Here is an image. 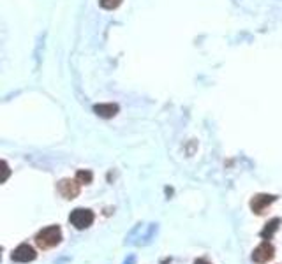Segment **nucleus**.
<instances>
[{
    "label": "nucleus",
    "instance_id": "f257e3e1",
    "mask_svg": "<svg viewBox=\"0 0 282 264\" xmlns=\"http://www.w3.org/2000/svg\"><path fill=\"white\" fill-rule=\"evenodd\" d=\"M62 241V229L58 225H48V228L41 229L36 234V245L41 250H50L60 245Z\"/></svg>",
    "mask_w": 282,
    "mask_h": 264
},
{
    "label": "nucleus",
    "instance_id": "f03ea898",
    "mask_svg": "<svg viewBox=\"0 0 282 264\" xmlns=\"http://www.w3.org/2000/svg\"><path fill=\"white\" fill-rule=\"evenodd\" d=\"M95 220V215L92 210L88 208H76V210L70 211L69 215V222L70 225L78 229V231H83V229H88Z\"/></svg>",
    "mask_w": 282,
    "mask_h": 264
},
{
    "label": "nucleus",
    "instance_id": "7ed1b4c3",
    "mask_svg": "<svg viewBox=\"0 0 282 264\" xmlns=\"http://www.w3.org/2000/svg\"><path fill=\"white\" fill-rule=\"evenodd\" d=\"M273 257H275V247L268 240L261 241L254 248V252H252V261L256 264H266L268 261H272Z\"/></svg>",
    "mask_w": 282,
    "mask_h": 264
},
{
    "label": "nucleus",
    "instance_id": "20e7f679",
    "mask_svg": "<svg viewBox=\"0 0 282 264\" xmlns=\"http://www.w3.org/2000/svg\"><path fill=\"white\" fill-rule=\"evenodd\" d=\"M57 191L64 199H74L80 196L81 183L76 180V178H64V180L58 181Z\"/></svg>",
    "mask_w": 282,
    "mask_h": 264
},
{
    "label": "nucleus",
    "instance_id": "39448f33",
    "mask_svg": "<svg viewBox=\"0 0 282 264\" xmlns=\"http://www.w3.org/2000/svg\"><path fill=\"white\" fill-rule=\"evenodd\" d=\"M36 257H37L36 248L28 243L18 245V247L13 250V254H11V259H13L14 262H32Z\"/></svg>",
    "mask_w": 282,
    "mask_h": 264
},
{
    "label": "nucleus",
    "instance_id": "423d86ee",
    "mask_svg": "<svg viewBox=\"0 0 282 264\" xmlns=\"http://www.w3.org/2000/svg\"><path fill=\"white\" fill-rule=\"evenodd\" d=\"M275 201H277V196H273V194H256L254 198L251 199V210L254 211L256 215H263L268 210L270 204H273Z\"/></svg>",
    "mask_w": 282,
    "mask_h": 264
},
{
    "label": "nucleus",
    "instance_id": "0eeeda50",
    "mask_svg": "<svg viewBox=\"0 0 282 264\" xmlns=\"http://www.w3.org/2000/svg\"><path fill=\"white\" fill-rule=\"evenodd\" d=\"M94 113L97 115V117H101V118H113V117H117V113H118V106H117V104H111V102H108V104H95Z\"/></svg>",
    "mask_w": 282,
    "mask_h": 264
},
{
    "label": "nucleus",
    "instance_id": "6e6552de",
    "mask_svg": "<svg viewBox=\"0 0 282 264\" xmlns=\"http://www.w3.org/2000/svg\"><path fill=\"white\" fill-rule=\"evenodd\" d=\"M280 224H282V220L280 218H272V220L268 222V224L265 225V228H263V231L259 233V236L263 238V240H270V238L273 236V234H275V231L277 229L280 228Z\"/></svg>",
    "mask_w": 282,
    "mask_h": 264
},
{
    "label": "nucleus",
    "instance_id": "1a4fd4ad",
    "mask_svg": "<svg viewBox=\"0 0 282 264\" xmlns=\"http://www.w3.org/2000/svg\"><path fill=\"white\" fill-rule=\"evenodd\" d=\"M76 180L80 181L81 185H90L92 180H94V174H92V171H88V169H80L76 173Z\"/></svg>",
    "mask_w": 282,
    "mask_h": 264
},
{
    "label": "nucleus",
    "instance_id": "9d476101",
    "mask_svg": "<svg viewBox=\"0 0 282 264\" xmlns=\"http://www.w3.org/2000/svg\"><path fill=\"white\" fill-rule=\"evenodd\" d=\"M99 4H101L102 9L111 11V9H117V7L122 4V0H99Z\"/></svg>",
    "mask_w": 282,
    "mask_h": 264
},
{
    "label": "nucleus",
    "instance_id": "9b49d317",
    "mask_svg": "<svg viewBox=\"0 0 282 264\" xmlns=\"http://www.w3.org/2000/svg\"><path fill=\"white\" fill-rule=\"evenodd\" d=\"M2 169H4V176H2V181L7 180V176H9V166H7L6 161H2Z\"/></svg>",
    "mask_w": 282,
    "mask_h": 264
},
{
    "label": "nucleus",
    "instance_id": "f8f14e48",
    "mask_svg": "<svg viewBox=\"0 0 282 264\" xmlns=\"http://www.w3.org/2000/svg\"><path fill=\"white\" fill-rule=\"evenodd\" d=\"M194 264H210L206 259H198V261H194Z\"/></svg>",
    "mask_w": 282,
    "mask_h": 264
}]
</instances>
